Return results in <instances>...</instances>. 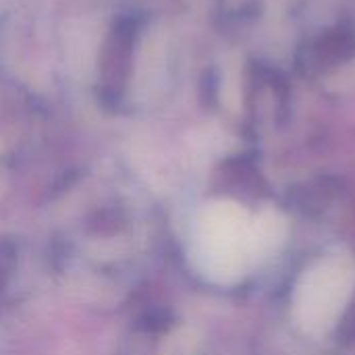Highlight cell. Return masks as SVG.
Instances as JSON below:
<instances>
[{"label": "cell", "mask_w": 355, "mask_h": 355, "mask_svg": "<svg viewBox=\"0 0 355 355\" xmlns=\"http://www.w3.org/2000/svg\"><path fill=\"white\" fill-rule=\"evenodd\" d=\"M349 293V277L341 264L322 262L306 272L297 287L295 310L310 331H322L335 322Z\"/></svg>", "instance_id": "obj_1"}, {"label": "cell", "mask_w": 355, "mask_h": 355, "mask_svg": "<svg viewBox=\"0 0 355 355\" xmlns=\"http://www.w3.org/2000/svg\"><path fill=\"white\" fill-rule=\"evenodd\" d=\"M248 220L237 210L210 214L202 233V256L218 275H237L243 268L245 250L252 243Z\"/></svg>", "instance_id": "obj_2"}]
</instances>
